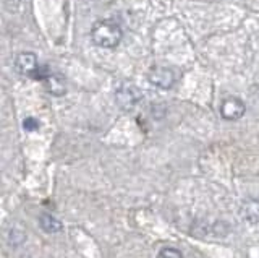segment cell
Wrapping results in <instances>:
<instances>
[{"label":"cell","instance_id":"cell-10","mask_svg":"<svg viewBox=\"0 0 259 258\" xmlns=\"http://www.w3.org/2000/svg\"><path fill=\"white\" fill-rule=\"evenodd\" d=\"M23 128L26 132H36L39 130V120L34 117H26L23 120Z\"/></svg>","mask_w":259,"mask_h":258},{"label":"cell","instance_id":"cell-9","mask_svg":"<svg viewBox=\"0 0 259 258\" xmlns=\"http://www.w3.org/2000/svg\"><path fill=\"white\" fill-rule=\"evenodd\" d=\"M157 258H185L183 253L180 252V250H177L174 247H165V248H162Z\"/></svg>","mask_w":259,"mask_h":258},{"label":"cell","instance_id":"cell-8","mask_svg":"<svg viewBox=\"0 0 259 258\" xmlns=\"http://www.w3.org/2000/svg\"><path fill=\"white\" fill-rule=\"evenodd\" d=\"M241 216L249 223H259V200H248L241 206Z\"/></svg>","mask_w":259,"mask_h":258},{"label":"cell","instance_id":"cell-1","mask_svg":"<svg viewBox=\"0 0 259 258\" xmlns=\"http://www.w3.org/2000/svg\"><path fill=\"white\" fill-rule=\"evenodd\" d=\"M123 31L120 25L112 20H97L91 28V39L96 46L104 49H115L121 43Z\"/></svg>","mask_w":259,"mask_h":258},{"label":"cell","instance_id":"cell-3","mask_svg":"<svg viewBox=\"0 0 259 258\" xmlns=\"http://www.w3.org/2000/svg\"><path fill=\"white\" fill-rule=\"evenodd\" d=\"M148 80L154 86L160 88V90H170V88H172L177 82V75L172 68L156 65L149 70Z\"/></svg>","mask_w":259,"mask_h":258},{"label":"cell","instance_id":"cell-4","mask_svg":"<svg viewBox=\"0 0 259 258\" xmlns=\"http://www.w3.org/2000/svg\"><path fill=\"white\" fill-rule=\"evenodd\" d=\"M40 63L37 60V55L34 52H20L15 59V68L18 73L24 77L36 78Z\"/></svg>","mask_w":259,"mask_h":258},{"label":"cell","instance_id":"cell-6","mask_svg":"<svg viewBox=\"0 0 259 258\" xmlns=\"http://www.w3.org/2000/svg\"><path fill=\"white\" fill-rule=\"evenodd\" d=\"M46 90L54 94V96H63L67 93V83H65V78L59 73H49L44 80Z\"/></svg>","mask_w":259,"mask_h":258},{"label":"cell","instance_id":"cell-5","mask_svg":"<svg viewBox=\"0 0 259 258\" xmlns=\"http://www.w3.org/2000/svg\"><path fill=\"white\" fill-rule=\"evenodd\" d=\"M246 106L237 96H229L221 102V116L225 120H238L245 116Z\"/></svg>","mask_w":259,"mask_h":258},{"label":"cell","instance_id":"cell-7","mask_svg":"<svg viewBox=\"0 0 259 258\" xmlns=\"http://www.w3.org/2000/svg\"><path fill=\"white\" fill-rule=\"evenodd\" d=\"M39 226H40V229L47 234H57L63 231V224L57 219L55 216L49 213H42L39 216Z\"/></svg>","mask_w":259,"mask_h":258},{"label":"cell","instance_id":"cell-2","mask_svg":"<svg viewBox=\"0 0 259 258\" xmlns=\"http://www.w3.org/2000/svg\"><path fill=\"white\" fill-rule=\"evenodd\" d=\"M143 98V91L135 83L123 82L115 90V101L118 107L123 110H135L138 106H141Z\"/></svg>","mask_w":259,"mask_h":258}]
</instances>
